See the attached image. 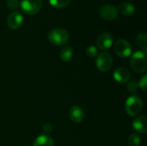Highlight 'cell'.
Instances as JSON below:
<instances>
[{
	"label": "cell",
	"mask_w": 147,
	"mask_h": 146,
	"mask_svg": "<svg viewBox=\"0 0 147 146\" xmlns=\"http://www.w3.org/2000/svg\"><path fill=\"white\" fill-rule=\"evenodd\" d=\"M143 109V101L138 96H129L125 102V111L132 117L138 116Z\"/></svg>",
	"instance_id": "cell-1"
},
{
	"label": "cell",
	"mask_w": 147,
	"mask_h": 146,
	"mask_svg": "<svg viewBox=\"0 0 147 146\" xmlns=\"http://www.w3.org/2000/svg\"><path fill=\"white\" fill-rule=\"evenodd\" d=\"M131 68L137 73H143L146 71V54L142 51L135 52L130 59Z\"/></svg>",
	"instance_id": "cell-2"
},
{
	"label": "cell",
	"mask_w": 147,
	"mask_h": 146,
	"mask_svg": "<svg viewBox=\"0 0 147 146\" xmlns=\"http://www.w3.org/2000/svg\"><path fill=\"white\" fill-rule=\"evenodd\" d=\"M69 34L63 28H53L48 33L49 41L55 46H64L69 41Z\"/></svg>",
	"instance_id": "cell-3"
},
{
	"label": "cell",
	"mask_w": 147,
	"mask_h": 146,
	"mask_svg": "<svg viewBox=\"0 0 147 146\" xmlns=\"http://www.w3.org/2000/svg\"><path fill=\"white\" fill-rule=\"evenodd\" d=\"M113 63H114L113 58L108 52H100L96 57V65L100 71L102 72L109 71L113 66Z\"/></svg>",
	"instance_id": "cell-4"
},
{
	"label": "cell",
	"mask_w": 147,
	"mask_h": 146,
	"mask_svg": "<svg viewBox=\"0 0 147 146\" xmlns=\"http://www.w3.org/2000/svg\"><path fill=\"white\" fill-rule=\"evenodd\" d=\"M114 51L119 57L127 58L132 54V46L127 40L120 39L115 43Z\"/></svg>",
	"instance_id": "cell-5"
},
{
	"label": "cell",
	"mask_w": 147,
	"mask_h": 146,
	"mask_svg": "<svg viewBox=\"0 0 147 146\" xmlns=\"http://www.w3.org/2000/svg\"><path fill=\"white\" fill-rule=\"evenodd\" d=\"M21 7L27 15L38 13L42 7V0H22Z\"/></svg>",
	"instance_id": "cell-6"
},
{
	"label": "cell",
	"mask_w": 147,
	"mask_h": 146,
	"mask_svg": "<svg viewBox=\"0 0 147 146\" xmlns=\"http://www.w3.org/2000/svg\"><path fill=\"white\" fill-rule=\"evenodd\" d=\"M100 15L102 19L111 21L115 20L118 16V9L115 6L111 4H103L101 6L99 9Z\"/></svg>",
	"instance_id": "cell-7"
},
{
	"label": "cell",
	"mask_w": 147,
	"mask_h": 146,
	"mask_svg": "<svg viewBox=\"0 0 147 146\" xmlns=\"http://www.w3.org/2000/svg\"><path fill=\"white\" fill-rule=\"evenodd\" d=\"M113 41H114V38L110 34L103 33L100 34L96 40L97 48H99L102 51L107 50L111 47V46L113 45Z\"/></svg>",
	"instance_id": "cell-8"
},
{
	"label": "cell",
	"mask_w": 147,
	"mask_h": 146,
	"mask_svg": "<svg viewBox=\"0 0 147 146\" xmlns=\"http://www.w3.org/2000/svg\"><path fill=\"white\" fill-rule=\"evenodd\" d=\"M23 22V18L22 14L19 11H13L11 12L7 18V24L9 28L11 29H17L19 28Z\"/></svg>",
	"instance_id": "cell-9"
},
{
	"label": "cell",
	"mask_w": 147,
	"mask_h": 146,
	"mask_svg": "<svg viewBox=\"0 0 147 146\" xmlns=\"http://www.w3.org/2000/svg\"><path fill=\"white\" fill-rule=\"evenodd\" d=\"M131 73L130 71L124 67L117 68L114 72V78L116 82L121 83H126L130 80Z\"/></svg>",
	"instance_id": "cell-10"
},
{
	"label": "cell",
	"mask_w": 147,
	"mask_h": 146,
	"mask_svg": "<svg viewBox=\"0 0 147 146\" xmlns=\"http://www.w3.org/2000/svg\"><path fill=\"white\" fill-rule=\"evenodd\" d=\"M133 128L139 133H146L147 132V118L146 116H138L133 121Z\"/></svg>",
	"instance_id": "cell-11"
},
{
	"label": "cell",
	"mask_w": 147,
	"mask_h": 146,
	"mask_svg": "<svg viewBox=\"0 0 147 146\" xmlns=\"http://www.w3.org/2000/svg\"><path fill=\"white\" fill-rule=\"evenodd\" d=\"M69 117L74 123H80L84 120V113L79 106H72L69 112Z\"/></svg>",
	"instance_id": "cell-12"
},
{
	"label": "cell",
	"mask_w": 147,
	"mask_h": 146,
	"mask_svg": "<svg viewBox=\"0 0 147 146\" xmlns=\"http://www.w3.org/2000/svg\"><path fill=\"white\" fill-rule=\"evenodd\" d=\"M33 146H53V140L49 135L43 134L35 139Z\"/></svg>",
	"instance_id": "cell-13"
},
{
	"label": "cell",
	"mask_w": 147,
	"mask_h": 146,
	"mask_svg": "<svg viewBox=\"0 0 147 146\" xmlns=\"http://www.w3.org/2000/svg\"><path fill=\"white\" fill-rule=\"evenodd\" d=\"M117 9H118V11H120L121 14H123L125 15H130L134 13L135 7L131 3H122L119 5Z\"/></svg>",
	"instance_id": "cell-14"
},
{
	"label": "cell",
	"mask_w": 147,
	"mask_h": 146,
	"mask_svg": "<svg viewBox=\"0 0 147 146\" xmlns=\"http://www.w3.org/2000/svg\"><path fill=\"white\" fill-rule=\"evenodd\" d=\"M59 57L62 61L64 62H68L70 61L72 57H73V49L70 46H66L64 48L61 49L59 52Z\"/></svg>",
	"instance_id": "cell-15"
},
{
	"label": "cell",
	"mask_w": 147,
	"mask_h": 146,
	"mask_svg": "<svg viewBox=\"0 0 147 146\" xmlns=\"http://www.w3.org/2000/svg\"><path fill=\"white\" fill-rule=\"evenodd\" d=\"M136 43L139 47H140L146 54L147 52V35L145 33H139L136 36Z\"/></svg>",
	"instance_id": "cell-16"
},
{
	"label": "cell",
	"mask_w": 147,
	"mask_h": 146,
	"mask_svg": "<svg viewBox=\"0 0 147 146\" xmlns=\"http://www.w3.org/2000/svg\"><path fill=\"white\" fill-rule=\"evenodd\" d=\"M141 143L140 138L138 134L133 133L127 139V144L130 146H139Z\"/></svg>",
	"instance_id": "cell-17"
},
{
	"label": "cell",
	"mask_w": 147,
	"mask_h": 146,
	"mask_svg": "<svg viewBox=\"0 0 147 146\" xmlns=\"http://www.w3.org/2000/svg\"><path fill=\"white\" fill-rule=\"evenodd\" d=\"M49 2L55 8H64L70 3L71 0H49Z\"/></svg>",
	"instance_id": "cell-18"
},
{
	"label": "cell",
	"mask_w": 147,
	"mask_h": 146,
	"mask_svg": "<svg viewBox=\"0 0 147 146\" xmlns=\"http://www.w3.org/2000/svg\"><path fill=\"white\" fill-rule=\"evenodd\" d=\"M85 53L88 57L90 58H94L96 56L98 55V50H97V47L95 46H89L86 50H85Z\"/></svg>",
	"instance_id": "cell-19"
},
{
	"label": "cell",
	"mask_w": 147,
	"mask_h": 146,
	"mask_svg": "<svg viewBox=\"0 0 147 146\" xmlns=\"http://www.w3.org/2000/svg\"><path fill=\"white\" fill-rule=\"evenodd\" d=\"M138 88H139V84L136 81L134 80H132V81H128L127 83V89L132 92V93H136L137 90H138Z\"/></svg>",
	"instance_id": "cell-20"
},
{
	"label": "cell",
	"mask_w": 147,
	"mask_h": 146,
	"mask_svg": "<svg viewBox=\"0 0 147 146\" xmlns=\"http://www.w3.org/2000/svg\"><path fill=\"white\" fill-rule=\"evenodd\" d=\"M139 87H140L141 88V89L143 90V91H146L147 89V76L146 75H144L141 78H140V82H139Z\"/></svg>",
	"instance_id": "cell-21"
},
{
	"label": "cell",
	"mask_w": 147,
	"mask_h": 146,
	"mask_svg": "<svg viewBox=\"0 0 147 146\" xmlns=\"http://www.w3.org/2000/svg\"><path fill=\"white\" fill-rule=\"evenodd\" d=\"M19 1L18 0H7V6L11 9H15L19 6Z\"/></svg>",
	"instance_id": "cell-22"
},
{
	"label": "cell",
	"mask_w": 147,
	"mask_h": 146,
	"mask_svg": "<svg viewBox=\"0 0 147 146\" xmlns=\"http://www.w3.org/2000/svg\"><path fill=\"white\" fill-rule=\"evenodd\" d=\"M52 130H53V126H52L51 124L47 123V124L43 125V126H42V131H43L47 135L48 133H50L52 132Z\"/></svg>",
	"instance_id": "cell-23"
}]
</instances>
